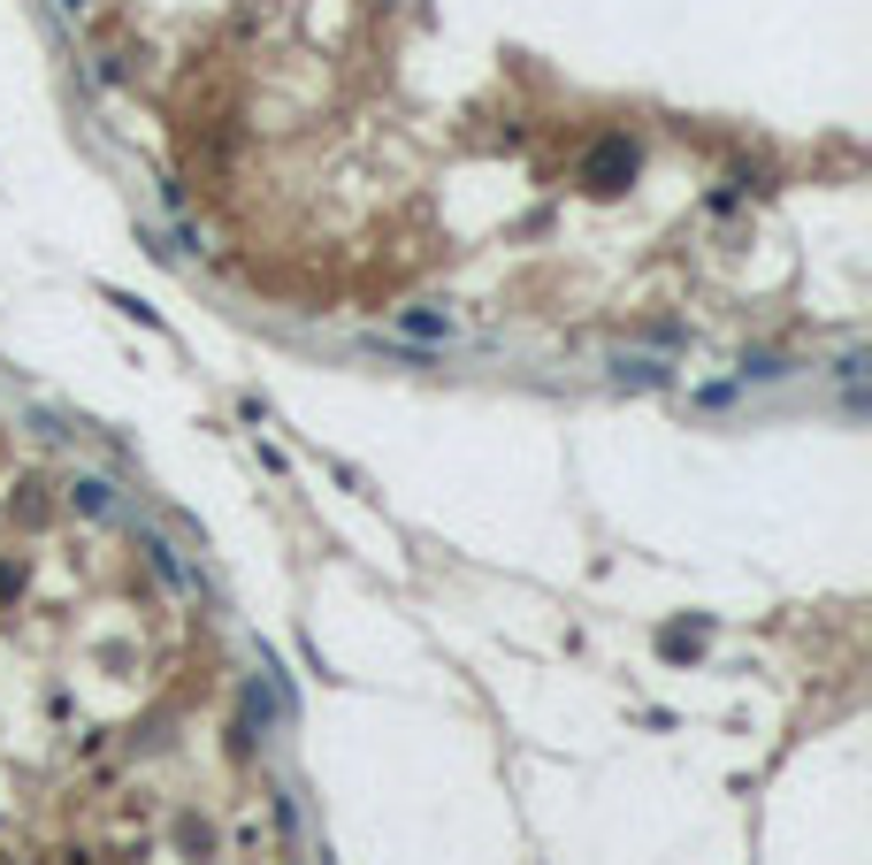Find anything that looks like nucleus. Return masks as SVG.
<instances>
[{
  "instance_id": "1",
  "label": "nucleus",
  "mask_w": 872,
  "mask_h": 865,
  "mask_svg": "<svg viewBox=\"0 0 872 865\" xmlns=\"http://www.w3.org/2000/svg\"><path fill=\"white\" fill-rule=\"evenodd\" d=\"M628 176H636V146H628V139H597V146H589V162H582V184H589V191H620Z\"/></svg>"
},
{
  "instance_id": "2",
  "label": "nucleus",
  "mask_w": 872,
  "mask_h": 865,
  "mask_svg": "<svg viewBox=\"0 0 872 865\" xmlns=\"http://www.w3.org/2000/svg\"><path fill=\"white\" fill-rule=\"evenodd\" d=\"M398 338H413V346H452V315H437V307H406V315H398Z\"/></svg>"
},
{
  "instance_id": "3",
  "label": "nucleus",
  "mask_w": 872,
  "mask_h": 865,
  "mask_svg": "<svg viewBox=\"0 0 872 865\" xmlns=\"http://www.w3.org/2000/svg\"><path fill=\"white\" fill-rule=\"evenodd\" d=\"M139 551H146V559H154V567H162V574H169L176 590H191V574H184V559H176L169 544H162V536H154V528H146V536H139Z\"/></svg>"
},
{
  "instance_id": "4",
  "label": "nucleus",
  "mask_w": 872,
  "mask_h": 865,
  "mask_svg": "<svg viewBox=\"0 0 872 865\" xmlns=\"http://www.w3.org/2000/svg\"><path fill=\"white\" fill-rule=\"evenodd\" d=\"M77 506H85V514H115V499H108V483H92V475L77 483Z\"/></svg>"
},
{
  "instance_id": "5",
  "label": "nucleus",
  "mask_w": 872,
  "mask_h": 865,
  "mask_svg": "<svg viewBox=\"0 0 872 865\" xmlns=\"http://www.w3.org/2000/svg\"><path fill=\"white\" fill-rule=\"evenodd\" d=\"M659 375H666L659 360H620V383H659Z\"/></svg>"
}]
</instances>
